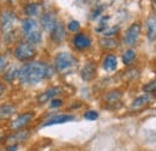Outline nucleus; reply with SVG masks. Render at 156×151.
<instances>
[{"instance_id": "1", "label": "nucleus", "mask_w": 156, "mask_h": 151, "mask_svg": "<svg viewBox=\"0 0 156 151\" xmlns=\"http://www.w3.org/2000/svg\"><path fill=\"white\" fill-rule=\"evenodd\" d=\"M52 68L42 61H29L20 71V80L23 84H37L44 78L52 76Z\"/></svg>"}, {"instance_id": "11", "label": "nucleus", "mask_w": 156, "mask_h": 151, "mask_svg": "<svg viewBox=\"0 0 156 151\" xmlns=\"http://www.w3.org/2000/svg\"><path fill=\"white\" fill-rule=\"evenodd\" d=\"M61 93V89L58 88V86H53V88H49V89H47L46 91H43L42 94H40L37 96V102H39L40 104H43V103H46V102H48V101H52L57 95H59Z\"/></svg>"}, {"instance_id": "17", "label": "nucleus", "mask_w": 156, "mask_h": 151, "mask_svg": "<svg viewBox=\"0 0 156 151\" xmlns=\"http://www.w3.org/2000/svg\"><path fill=\"white\" fill-rule=\"evenodd\" d=\"M20 68H18L16 65H10L5 68L4 71V78L7 82H13L17 77H20Z\"/></svg>"}, {"instance_id": "29", "label": "nucleus", "mask_w": 156, "mask_h": 151, "mask_svg": "<svg viewBox=\"0 0 156 151\" xmlns=\"http://www.w3.org/2000/svg\"><path fill=\"white\" fill-rule=\"evenodd\" d=\"M6 67H7V59L4 55H0V73H2Z\"/></svg>"}, {"instance_id": "10", "label": "nucleus", "mask_w": 156, "mask_h": 151, "mask_svg": "<svg viewBox=\"0 0 156 151\" xmlns=\"http://www.w3.org/2000/svg\"><path fill=\"white\" fill-rule=\"evenodd\" d=\"M95 75H96V66H95V64H94L93 61L87 62V64L82 67V70H80V77H82V79L85 80V82L93 80Z\"/></svg>"}, {"instance_id": "20", "label": "nucleus", "mask_w": 156, "mask_h": 151, "mask_svg": "<svg viewBox=\"0 0 156 151\" xmlns=\"http://www.w3.org/2000/svg\"><path fill=\"white\" fill-rule=\"evenodd\" d=\"M100 44L105 49H113V48H117L118 46H119V42H118L117 38L102 37L100 40Z\"/></svg>"}, {"instance_id": "27", "label": "nucleus", "mask_w": 156, "mask_h": 151, "mask_svg": "<svg viewBox=\"0 0 156 151\" xmlns=\"http://www.w3.org/2000/svg\"><path fill=\"white\" fill-rule=\"evenodd\" d=\"M80 28V24L77 20H70L69 24H67V30L71 31V33H77Z\"/></svg>"}, {"instance_id": "22", "label": "nucleus", "mask_w": 156, "mask_h": 151, "mask_svg": "<svg viewBox=\"0 0 156 151\" xmlns=\"http://www.w3.org/2000/svg\"><path fill=\"white\" fill-rule=\"evenodd\" d=\"M135 59H136V52H135L133 49H127V51H125L124 54H122V58H121L124 65H126V66H129L130 64H132V61H133Z\"/></svg>"}, {"instance_id": "23", "label": "nucleus", "mask_w": 156, "mask_h": 151, "mask_svg": "<svg viewBox=\"0 0 156 151\" xmlns=\"http://www.w3.org/2000/svg\"><path fill=\"white\" fill-rule=\"evenodd\" d=\"M25 37H27V41L29 43L37 44V43L41 42V40H42V33H41V30H36V31H34V33H31L29 35H25Z\"/></svg>"}, {"instance_id": "7", "label": "nucleus", "mask_w": 156, "mask_h": 151, "mask_svg": "<svg viewBox=\"0 0 156 151\" xmlns=\"http://www.w3.org/2000/svg\"><path fill=\"white\" fill-rule=\"evenodd\" d=\"M33 119H34V113H31V112L20 114V116H17V118L12 121L11 128H12V130H22V128L25 127Z\"/></svg>"}, {"instance_id": "19", "label": "nucleus", "mask_w": 156, "mask_h": 151, "mask_svg": "<svg viewBox=\"0 0 156 151\" xmlns=\"http://www.w3.org/2000/svg\"><path fill=\"white\" fill-rule=\"evenodd\" d=\"M153 100V95L151 94H144L142 96H138L136 100L133 101L132 103V108L133 109H138V108H142L144 106H147L148 103H150Z\"/></svg>"}, {"instance_id": "3", "label": "nucleus", "mask_w": 156, "mask_h": 151, "mask_svg": "<svg viewBox=\"0 0 156 151\" xmlns=\"http://www.w3.org/2000/svg\"><path fill=\"white\" fill-rule=\"evenodd\" d=\"M36 55V48L29 42H20L15 49V57L20 61H29Z\"/></svg>"}, {"instance_id": "33", "label": "nucleus", "mask_w": 156, "mask_h": 151, "mask_svg": "<svg viewBox=\"0 0 156 151\" xmlns=\"http://www.w3.org/2000/svg\"><path fill=\"white\" fill-rule=\"evenodd\" d=\"M1 139H2V137H1V135H0V142H1Z\"/></svg>"}, {"instance_id": "9", "label": "nucleus", "mask_w": 156, "mask_h": 151, "mask_svg": "<svg viewBox=\"0 0 156 151\" xmlns=\"http://www.w3.org/2000/svg\"><path fill=\"white\" fill-rule=\"evenodd\" d=\"M73 44H75V47L77 48L78 51H85V49L90 48L91 40H90V37L87 34L80 33V34H77L73 37Z\"/></svg>"}, {"instance_id": "8", "label": "nucleus", "mask_w": 156, "mask_h": 151, "mask_svg": "<svg viewBox=\"0 0 156 151\" xmlns=\"http://www.w3.org/2000/svg\"><path fill=\"white\" fill-rule=\"evenodd\" d=\"M66 36V30H65V25L62 22L58 20L55 26L53 28V30L51 31V38L53 42L55 43H60L64 41V38Z\"/></svg>"}, {"instance_id": "30", "label": "nucleus", "mask_w": 156, "mask_h": 151, "mask_svg": "<svg viewBox=\"0 0 156 151\" xmlns=\"http://www.w3.org/2000/svg\"><path fill=\"white\" fill-rule=\"evenodd\" d=\"M62 104V101L60 100V98H53L52 101H51V107L52 108H58Z\"/></svg>"}, {"instance_id": "26", "label": "nucleus", "mask_w": 156, "mask_h": 151, "mask_svg": "<svg viewBox=\"0 0 156 151\" xmlns=\"http://www.w3.org/2000/svg\"><path fill=\"white\" fill-rule=\"evenodd\" d=\"M143 90L147 93V94H155L156 93V79L147 83L144 86H143Z\"/></svg>"}, {"instance_id": "28", "label": "nucleus", "mask_w": 156, "mask_h": 151, "mask_svg": "<svg viewBox=\"0 0 156 151\" xmlns=\"http://www.w3.org/2000/svg\"><path fill=\"white\" fill-rule=\"evenodd\" d=\"M84 118L87 120H96L98 118V113L96 111H88L84 113Z\"/></svg>"}, {"instance_id": "16", "label": "nucleus", "mask_w": 156, "mask_h": 151, "mask_svg": "<svg viewBox=\"0 0 156 151\" xmlns=\"http://www.w3.org/2000/svg\"><path fill=\"white\" fill-rule=\"evenodd\" d=\"M42 10V5L39 2H30L28 5H25L24 7V12L28 17H36L41 13Z\"/></svg>"}, {"instance_id": "31", "label": "nucleus", "mask_w": 156, "mask_h": 151, "mask_svg": "<svg viewBox=\"0 0 156 151\" xmlns=\"http://www.w3.org/2000/svg\"><path fill=\"white\" fill-rule=\"evenodd\" d=\"M17 150V145H11L7 148V151H16Z\"/></svg>"}, {"instance_id": "25", "label": "nucleus", "mask_w": 156, "mask_h": 151, "mask_svg": "<svg viewBox=\"0 0 156 151\" xmlns=\"http://www.w3.org/2000/svg\"><path fill=\"white\" fill-rule=\"evenodd\" d=\"M120 28L118 25H114V26H109V28H106L103 31H102V35L106 36V37H111V36H114L119 33Z\"/></svg>"}, {"instance_id": "6", "label": "nucleus", "mask_w": 156, "mask_h": 151, "mask_svg": "<svg viewBox=\"0 0 156 151\" xmlns=\"http://www.w3.org/2000/svg\"><path fill=\"white\" fill-rule=\"evenodd\" d=\"M41 25H42V29L47 33H51L53 30V28L55 26L58 19H57V15L52 11H48L46 13H43L41 16Z\"/></svg>"}, {"instance_id": "24", "label": "nucleus", "mask_w": 156, "mask_h": 151, "mask_svg": "<svg viewBox=\"0 0 156 151\" xmlns=\"http://www.w3.org/2000/svg\"><path fill=\"white\" fill-rule=\"evenodd\" d=\"M15 113V107L12 106H1L0 107V119H7Z\"/></svg>"}, {"instance_id": "32", "label": "nucleus", "mask_w": 156, "mask_h": 151, "mask_svg": "<svg viewBox=\"0 0 156 151\" xmlns=\"http://www.w3.org/2000/svg\"><path fill=\"white\" fill-rule=\"evenodd\" d=\"M151 1H153V4H154V5L156 6V0H151Z\"/></svg>"}, {"instance_id": "14", "label": "nucleus", "mask_w": 156, "mask_h": 151, "mask_svg": "<svg viewBox=\"0 0 156 151\" xmlns=\"http://www.w3.org/2000/svg\"><path fill=\"white\" fill-rule=\"evenodd\" d=\"M29 135H30L29 131H24V130L23 131H16L7 138V142H10L11 145H17L18 143L27 140L29 138Z\"/></svg>"}, {"instance_id": "4", "label": "nucleus", "mask_w": 156, "mask_h": 151, "mask_svg": "<svg viewBox=\"0 0 156 151\" xmlns=\"http://www.w3.org/2000/svg\"><path fill=\"white\" fill-rule=\"evenodd\" d=\"M15 23H16V15L12 11L5 10V11L1 12V16H0V29H1V33L5 36H7L9 34L12 33Z\"/></svg>"}, {"instance_id": "2", "label": "nucleus", "mask_w": 156, "mask_h": 151, "mask_svg": "<svg viewBox=\"0 0 156 151\" xmlns=\"http://www.w3.org/2000/svg\"><path fill=\"white\" fill-rule=\"evenodd\" d=\"M76 65H77V60L75 59V57L66 52H61L57 54L54 59V67L59 73H66L71 71L73 67H76Z\"/></svg>"}, {"instance_id": "13", "label": "nucleus", "mask_w": 156, "mask_h": 151, "mask_svg": "<svg viewBox=\"0 0 156 151\" xmlns=\"http://www.w3.org/2000/svg\"><path fill=\"white\" fill-rule=\"evenodd\" d=\"M22 30L24 35H29L36 30H40L39 23L34 18H25L22 22Z\"/></svg>"}, {"instance_id": "5", "label": "nucleus", "mask_w": 156, "mask_h": 151, "mask_svg": "<svg viewBox=\"0 0 156 151\" xmlns=\"http://www.w3.org/2000/svg\"><path fill=\"white\" fill-rule=\"evenodd\" d=\"M140 30H142V28H140V24L139 23H132L127 28V30L125 31V35H124V42H125V44L133 46L137 41H138V38H139Z\"/></svg>"}, {"instance_id": "21", "label": "nucleus", "mask_w": 156, "mask_h": 151, "mask_svg": "<svg viewBox=\"0 0 156 151\" xmlns=\"http://www.w3.org/2000/svg\"><path fill=\"white\" fill-rule=\"evenodd\" d=\"M121 96H122V93L120 90H113L105 96V101L107 103H115L121 98Z\"/></svg>"}, {"instance_id": "15", "label": "nucleus", "mask_w": 156, "mask_h": 151, "mask_svg": "<svg viewBox=\"0 0 156 151\" xmlns=\"http://www.w3.org/2000/svg\"><path fill=\"white\" fill-rule=\"evenodd\" d=\"M102 66H103V68H105L107 72H113V71H115L118 66L117 57H115L114 54H108L107 57L105 58Z\"/></svg>"}, {"instance_id": "18", "label": "nucleus", "mask_w": 156, "mask_h": 151, "mask_svg": "<svg viewBox=\"0 0 156 151\" xmlns=\"http://www.w3.org/2000/svg\"><path fill=\"white\" fill-rule=\"evenodd\" d=\"M147 36L150 41H153L156 37V17L155 16H150L147 19Z\"/></svg>"}, {"instance_id": "12", "label": "nucleus", "mask_w": 156, "mask_h": 151, "mask_svg": "<svg viewBox=\"0 0 156 151\" xmlns=\"http://www.w3.org/2000/svg\"><path fill=\"white\" fill-rule=\"evenodd\" d=\"M75 120L73 115H69V114H59V115H54L52 116L49 120H47L43 126H52V125H59V124H65L69 121Z\"/></svg>"}]
</instances>
